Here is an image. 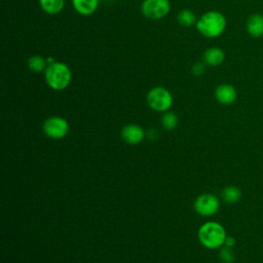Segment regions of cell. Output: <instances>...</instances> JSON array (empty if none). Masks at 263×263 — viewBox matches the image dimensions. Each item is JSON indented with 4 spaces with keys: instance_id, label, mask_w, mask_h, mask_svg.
I'll use <instances>...</instances> for the list:
<instances>
[{
    "instance_id": "1",
    "label": "cell",
    "mask_w": 263,
    "mask_h": 263,
    "mask_svg": "<svg viewBox=\"0 0 263 263\" xmlns=\"http://www.w3.org/2000/svg\"><path fill=\"white\" fill-rule=\"evenodd\" d=\"M196 30L206 38H216L222 35L226 28L225 16L216 10L202 13L195 25Z\"/></svg>"
},
{
    "instance_id": "2",
    "label": "cell",
    "mask_w": 263,
    "mask_h": 263,
    "mask_svg": "<svg viewBox=\"0 0 263 263\" xmlns=\"http://www.w3.org/2000/svg\"><path fill=\"white\" fill-rule=\"evenodd\" d=\"M44 79L51 89L61 91L69 86L72 79V72L67 64L55 61L47 65L44 71Z\"/></svg>"
},
{
    "instance_id": "3",
    "label": "cell",
    "mask_w": 263,
    "mask_h": 263,
    "mask_svg": "<svg viewBox=\"0 0 263 263\" xmlns=\"http://www.w3.org/2000/svg\"><path fill=\"white\" fill-rule=\"evenodd\" d=\"M198 239L202 246L208 249L221 248L226 238V231L224 227L214 221L203 223L198 229Z\"/></svg>"
},
{
    "instance_id": "4",
    "label": "cell",
    "mask_w": 263,
    "mask_h": 263,
    "mask_svg": "<svg viewBox=\"0 0 263 263\" xmlns=\"http://www.w3.org/2000/svg\"><path fill=\"white\" fill-rule=\"evenodd\" d=\"M174 102L172 93L162 86H155L147 93V103L149 107L157 112H166Z\"/></svg>"
},
{
    "instance_id": "5",
    "label": "cell",
    "mask_w": 263,
    "mask_h": 263,
    "mask_svg": "<svg viewBox=\"0 0 263 263\" xmlns=\"http://www.w3.org/2000/svg\"><path fill=\"white\" fill-rule=\"evenodd\" d=\"M141 11L149 20H161L170 13L171 2L170 0H144Z\"/></svg>"
},
{
    "instance_id": "6",
    "label": "cell",
    "mask_w": 263,
    "mask_h": 263,
    "mask_svg": "<svg viewBox=\"0 0 263 263\" xmlns=\"http://www.w3.org/2000/svg\"><path fill=\"white\" fill-rule=\"evenodd\" d=\"M69 130L68 122L61 116H51L47 118L43 123L44 134L51 139H62Z\"/></svg>"
},
{
    "instance_id": "7",
    "label": "cell",
    "mask_w": 263,
    "mask_h": 263,
    "mask_svg": "<svg viewBox=\"0 0 263 263\" xmlns=\"http://www.w3.org/2000/svg\"><path fill=\"white\" fill-rule=\"evenodd\" d=\"M220 208L219 199L210 193H203L199 195L194 201V210L197 214L208 217L213 216L218 212Z\"/></svg>"
},
{
    "instance_id": "8",
    "label": "cell",
    "mask_w": 263,
    "mask_h": 263,
    "mask_svg": "<svg viewBox=\"0 0 263 263\" xmlns=\"http://www.w3.org/2000/svg\"><path fill=\"white\" fill-rule=\"evenodd\" d=\"M236 98V89L231 84L223 83L218 85L215 89V99L221 105H231L235 102Z\"/></svg>"
},
{
    "instance_id": "9",
    "label": "cell",
    "mask_w": 263,
    "mask_h": 263,
    "mask_svg": "<svg viewBox=\"0 0 263 263\" xmlns=\"http://www.w3.org/2000/svg\"><path fill=\"white\" fill-rule=\"evenodd\" d=\"M144 130L137 124H127L121 129L122 139L132 145L139 144L144 139Z\"/></svg>"
},
{
    "instance_id": "10",
    "label": "cell",
    "mask_w": 263,
    "mask_h": 263,
    "mask_svg": "<svg viewBox=\"0 0 263 263\" xmlns=\"http://www.w3.org/2000/svg\"><path fill=\"white\" fill-rule=\"evenodd\" d=\"M225 60L224 51L217 46L209 47L202 54V62L210 67H217Z\"/></svg>"
},
{
    "instance_id": "11",
    "label": "cell",
    "mask_w": 263,
    "mask_h": 263,
    "mask_svg": "<svg viewBox=\"0 0 263 263\" xmlns=\"http://www.w3.org/2000/svg\"><path fill=\"white\" fill-rule=\"evenodd\" d=\"M74 10L80 15L87 16L96 12L100 0H71Z\"/></svg>"
},
{
    "instance_id": "12",
    "label": "cell",
    "mask_w": 263,
    "mask_h": 263,
    "mask_svg": "<svg viewBox=\"0 0 263 263\" xmlns=\"http://www.w3.org/2000/svg\"><path fill=\"white\" fill-rule=\"evenodd\" d=\"M248 33L253 37H260L263 35V15L256 13L252 14L246 24Z\"/></svg>"
},
{
    "instance_id": "13",
    "label": "cell",
    "mask_w": 263,
    "mask_h": 263,
    "mask_svg": "<svg viewBox=\"0 0 263 263\" xmlns=\"http://www.w3.org/2000/svg\"><path fill=\"white\" fill-rule=\"evenodd\" d=\"M38 2L41 9L49 15L60 13L65 7V0H38Z\"/></svg>"
},
{
    "instance_id": "14",
    "label": "cell",
    "mask_w": 263,
    "mask_h": 263,
    "mask_svg": "<svg viewBox=\"0 0 263 263\" xmlns=\"http://www.w3.org/2000/svg\"><path fill=\"white\" fill-rule=\"evenodd\" d=\"M197 20L198 18L196 14L190 9H186V8L182 9L177 14V22L179 23V25L186 28L195 26L197 23Z\"/></svg>"
},
{
    "instance_id": "15",
    "label": "cell",
    "mask_w": 263,
    "mask_h": 263,
    "mask_svg": "<svg viewBox=\"0 0 263 263\" xmlns=\"http://www.w3.org/2000/svg\"><path fill=\"white\" fill-rule=\"evenodd\" d=\"M27 65H28V68L30 71H32L34 73H40V72L45 71L48 64L44 57H42L40 54H34L28 59Z\"/></svg>"
},
{
    "instance_id": "16",
    "label": "cell",
    "mask_w": 263,
    "mask_h": 263,
    "mask_svg": "<svg viewBox=\"0 0 263 263\" xmlns=\"http://www.w3.org/2000/svg\"><path fill=\"white\" fill-rule=\"evenodd\" d=\"M221 196L226 203H235L240 199L241 191L236 186H228L223 189Z\"/></svg>"
},
{
    "instance_id": "17",
    "label": "cell",
    "mask_w": 263,
    "mask_h": 263,
    "mask_svg": "<svg viewBox=\"0 0 263 263\" xmlns=\"http://www.w3.org/2000/svg\"><path fill=\"white\" fill-rule=\"evenodd\" d=\"M178 124V117L175 113L173 112H164V114L161 117V125L167 129V130H172L174 128H176Z\"/></svg>"
},
{
    "instance_id": "18",
    "label": "cell",
    "mask_w": 263,
    "mask_h": 263,
    "mask_svg": "<svg viewBox=\"0 0 263 263\" xmlns=\"http://www.w3.org/2000/svg\"><path fill=\"white\" fill-rule=\"evenodd\" d=\"M219 257L223 263H233L235 260V257H234V254H233L231 248L226 247V246L221 248V250L219 252Z\"/></svg>"
},
{
    "instance_id": "19",
    "label": "cell",
    "mask_w": 263,
    "mask_h": 263,
    "mask_svg": "<svg viewBox=\"0 0 263 263\" xmlns=\"http://www.w3.org/2000/svg\"><path fill=\"white\" fill-rule=\"evenodd\" d=\"M205 64L203 62H199V63H195L193 64L192 68H191V73L194 76H201L204 71H205Z\"/></svg>"
},
{
    "instance_id": "20",
    "label": "cell",
    "mask_w": 263,
    "mask_h": 263,
    "mask_svg": "<svg viewBox=\"0 0 263 263\" xmlns=\"http://www.w3.org/2000/svg\"><path fill=\"white\" fill-rule=\"evenodd\" d=\"M235 243H236V240H235V238H234L233 236H226L224 246L229 247V248H232V247L235 246Z\"/></svg>"
},
{
    "instance_id": "21",
    "label": "cell",
    "mask_w": 263,
    "mask_h": 263,
    "mask_svg": "<svg viewBox=\"0 0 263 263\" xmlns=\"http://www.w3.org/2000/svg\"><path fill=\"white\" fill-rule=\"evenodd\" d=\"M147 135H148V138H149L150 140H155V139L157 138V136H158V133H157V130H156V129H154V128H150V129L148 130Z\"/></svg>"
}]
</instances>
